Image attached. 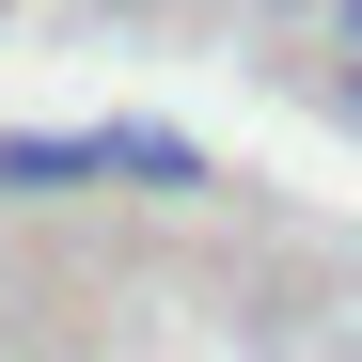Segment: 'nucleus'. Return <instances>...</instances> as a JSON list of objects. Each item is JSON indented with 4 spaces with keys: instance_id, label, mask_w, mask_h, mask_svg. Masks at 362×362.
Listing matches in <instances>:
<instances>
[{
    "instance_id": "obj_3",
    "label": "nucleus",
    "mask_w": 362,
    "mask_h": 362,
    "mask_svg": "<svg viewBox=\"0 0 362 362\" xmlns=\"http://www.w3.org/2000/svg\"><path fill=\"white\" fill-rule=\"evenodd\" d=\"M346 127H362V64H346Z\"/></svg>"
},
{
    "instance_id": "obj_2",
    "label": "nucleus",
    "mask_w": 362,
    "mask_h": 362,
    "mask_svg": "<svg viewBox=\"0 0 362 362\" xmlns=\"http://www.w3.org/2000/svg\"><path fill=\"white\" fill-rule=\"evenodd\" d=\"M110 173H142V189H205V142H173V127H110Z\"/></svg>"
},
{
    "instance_id": "obj_1",
    "label": "nucleus",
    "mask_w": 362,
    "mask_h": 362,
    "mask_svg": "<svg viewBox=\"0 0 362 362\" xmlns=\"http://www.w3.org/2000/svg\"><path fill=\"white\" fill-rule=\"evenodd\" d=\"M110 173V127H0V205H64Z\"/></svg>"
}]
</instances>
